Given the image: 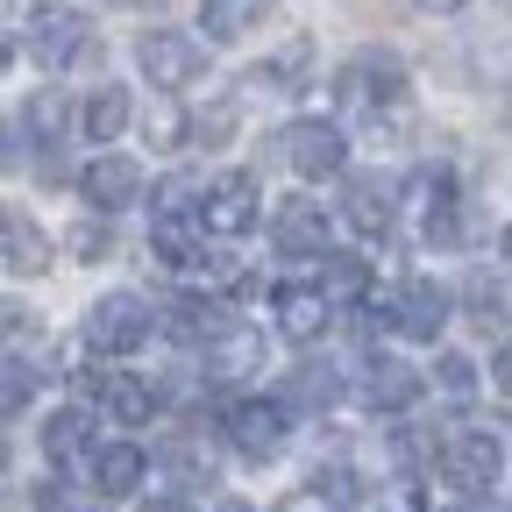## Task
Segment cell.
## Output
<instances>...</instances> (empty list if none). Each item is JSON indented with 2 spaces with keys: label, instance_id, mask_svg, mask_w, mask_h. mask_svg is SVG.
I'll return each instance as SVG.
<instances>
[{
  "label": "cell",
  "instance_id": "1f68e13d",
  "mask_svg": "<svg viewBox=\"0 0 512 512\" xmlns=\"http://www.w3.org/2000/svg\"><path fill=\"white\" fill-rule=\"evenodd\" d=\"M235 121H242V100H214V114H200V143L221 150V143L235 136Z\"/></svg>",
  "mask_w": 512,
  "mask_h": 512
},
{
  "label": "cell",
  "instance_id": "6da1fadb",
  "mask_svg": "<svg viewBox=\"0 0 512 512\" xmlns=\"http://www.w3.org/2000/svg\"><path fill=\"white\" fill-rule=\"evenodd\" d=\"M363 313L377 320V328H392L406 342H441L448 328V313H456V299H448L441 278H392V285H377L363 299Z\"/></svg>",
  "mask_w": 512,
  "mask_h": 512
},
{
  "label": "cell",
  "instance_id": "4fadbf2b",
  "mask_svg": "<svg viewBox=\"0 0 512 512\" xmlns=\"http://www.w3.org/2000/svg\"><path fill=\"white\" fill-rule=\"evenodd\" d=\"M79 200H86V214H128L143 200V164L136 157H114V150H100V157H86V171H79Z\"/></svg>",
  "mask_w": 512,
  "mask_h": 512
},
{
  "label": "cell",
  "instance_id": "7402d4cb",
  "mask_svg": "<svg viewBox=\"0 0 512 512\" xmlns=\"http://www.w3.org/2000/svg\"><path fill=\"white\" fill-rule=\"evenodd\" d=\"M313 285L328 292V299H370L377 292V278H370V256H356V249H328L320 256V271H313Z\"/></svg>",
  "mask_w": 512,
  "mask_h": 512
},
{
  "label": "cell",
  "instance_id": "8d00e7d4",
  "mask_svg": "<svg viewBox=\"0 0 512 512\" xmlns=\"http://www.w3.org/2000/svg\"><path fill=\"white\" fill-rule=\"evenodd\" d=\"M448 512H505V505H491V498H456Z\"/></svg>",
  "mask_w": 512,
  "mask_h": 512
},
{
  "label": "cell",
  "instance_id": "3957f363",
  "mask_svg": "<svg viewBox=\"0 0 512 512\" xmlns=\"http://www.w3.org/2000/svg\"><path fill=\"white\" fill-rule=\"evenodd\" d=\"M29 50L43 72H86V64H100V36L79 8H36L29 15Z\"/></svg>",
  "mask_w": 512,
  "mask_h": 512
},
{
  "label": "cell",
  "instance_id": "52a82bcc",
  "mask_svg": "<svg viewBox=\"0 0 512 512\" xmlns=\"http://www.w3.org/2000/svg\"><path fill=\"white\" fill-rule=\"evenodd\" d=\"M441 477L456 484L463 498H491V484L505 477V441L491 427H463L441 441Z\"/></svg>",
  "mask_w": 512,
  "mask_h": 512
},
{
  "label": "cell",
  "instance_id": "8fae6325",
  "mask_svg": "<svg viewBox=\"0 0 512 512\" xmlns=\"http://www.w3.org/2000/svg\"><path fill=\"white\" fill-rule=\"evenodd\" d=\"M100 420H93V406L86 399H72V406H50L43 413V427H36V448H43V463L50 470H93V456H100Z\"/></svg>",
  "mask_w": 512,
  "mask_h": 512
},
{
  "label": "cell",
  "instance_id": "e0dca14e",
  "mask_svg": "<svg viewBox=\"0 0 512 512\" xmlns=\"http://www.w3.org/2000/svg\"><path fill=\"white\" fill-rule=\"evenodd\" d=\"M93 491L100 498H136L150 484V448L143 441H100V456H93Z\"/></svg>",
  "mask_w": 512,
  "mask_h": 512
},
{
  "label": "cell",
  "instance_id": "44dd1931",
  "mask_svg": "<svg viewBox=\"0 0 512 512\" xmlns=\"http://www.w3.org/2000/svg\"><path fill=\"white\" fill-rule=\"evenodd\" d=\"M128 121H136V100H128V86H93V93L79 100V136L100 143V150L128 136Z\"/></svg>",
  "mask_w": 512,
  "mask_h": 512
},
{
  "label": "cell",
  "instance_id": "2e32d148",
  "mask_svg": "<svg viewBox=\"0 0 512 512\" xmlns=\"http://www.w3.org/2000/svg\"><path fill=\"white\" fill-rule=\"evenodd\" d=\"M50 235L36 228V214L22 207H0V271H15V278H43L50 271Z\"/></svg>",
  "mask_w": 512,
  "mask_h": 512
},
{
  "label": "cell",
  "instance_id": "e575fe53",
  "mask_svg": "<svg viewBox=\"0 0 512 512\" xmlns=\"http://www.w3.org/2000/svg\"><path fill=\"white\" fill-rule=\"evenodd\" d=\"M143 512H200L185 491H157V498H143Z\"/></svg>",
  "mask_w": 512,
  "mask_h": 512
},
{
  "label": "cell",
  "instance_id": "cb8c5ba5",
  "mask_svg": "<svg viewBox=\"0 0 512 512\" xmlns=\"http://www.w3.org/2000/svg\"><path fill=\"white\" fill-rule=\"evenodd\" d=\"M335 399H342V370H335V363H299V370H292V392H285V406L328 413Z\"/></svg>",
  "mask_w": 512,
  "mask_h": 512
},
{
  "label": "cell",
  "instance_id": "ab89813d",
  "mask_svg": "<svg viewBox=\"0 0 512 512\" xmlns=\"http://www.w3.org/2000/svg\"><path fill=\"white\" fill-rule=\"evenodd\" d=\"M214 512H256V505H249V498H221Z\"/></svg>",
  "mask_w": 512,
  "mask_h": 512
},
{
  "label": "cell",
  "instance_id": "f1b7e54d",
  "mask_svg": "<svg viewBox=\"0 0 512 512\" xmlns=\"http://www.w3.org/2000/svg\"><path fill=\"white\" fill-rule=\"evenodd\" d=\"M463 313L491 335L498 320H505V292H498V278H470V285H463Z\"/></svg>",
  "mask_w": 512,
  "mask_h": 512
},
{
  "label": "cell",
  "instance_id": "9a60e30c",
  "mask_svg": "<svg viewBox=\"0 0 512 512\" xmlns=\"http://www.w3.org/2000/svg\"><path fill=\"white\" fill-rule=\"evenodd\" d=\"M271 320H278L285 342H320V335H328V320H335V299L320 285H278L271 292Z\"/></svg>",
  "mask_w": 512,
  "mask_h": 512
},
{
  "label": "cell",
  "instance_id": "ac0fdd59",
  "mask_svg": "<svg viewBox=\"0 0 512 512\" xmlns=\"http://www.w3.org/2000/svg\"><path fill=\"white\" fill-rule=\"evenodd\" d=\"M200 356H207V377L214 384H249L256 370H264V328H242V320H235V328L214 335Z\"/></svg>",
  "mask_w": 512,
  "mask_h": 512
},
{
  "label": "cell",
  "instance_id": "f35d334b",
  "mask_svg": "<svg viewBox=\"0 0 512 512\" xmlns=\"http://www.w3.org/2000/svg\"><path fill=\"white\" fill-rule=\"evenodd\" d=\"M8 64H15V36H8V29H0V72H8Z\"/></svg>",
  "mask_w": 512,
  "mask_h": 512
},
{
  "label": "cell",
  "instance_id": "d6986e66",
  "mask_svg": "<svg viewBox=\"0 0 512 512\" xmlns=\"http://www.w3.org/2000/svg\"><path fill=\"white\" fill-rule=\"evenodd\" d=\"M342 214H349V228H356V235H384V228H392V214H399V185H392V178L356 171V178H349V192H342Z\"/></svg>",
  "mask_w": 512,
  "mask_h": 512
},
{
  "label": "cell",
  "instance_id": "d6a6232c",
  "mask_svg": "<svg viewBox=\"0 0 512 512\" xmlns=\"http://www.w3.org/2000/svg\"><path fill=\"white\" fill-rule=\"evenodd\" d=\"M36 512H93V505H79L72 484H57V477H50V484H36Z\"/></svg>",
  "mask_w": 512,
  "mask_h": 512
},
{
  "label": "cell",
  "instance_id": "7a4b0ae2",
  "mask_svg": "<svg viewBox=\"0 0 512 512\" xmlns=\"http://www.w3.org/2000/svg\"><path fill=\"white\" fill-rule=\"evenodd\" d=\"M79 335L93 356H136L150 335H157V306L143 292H100L79 320Z\"/></svg>",
  "mask_w": 512,
  "mask_h": 512
},
{
  "label": "cell",
  "instance_id": "ffe728a7",
  "mask_svg": "<svg viewBox=\"0 0 512 512\" xmlns=\"http://www.w3.org/2000/svg\"><path fill=\"white\" fill-rule=\"evenodd\" d=\"M157 328H164L171 342L207 349L214 335H228V328H235V320L221 313V299H171V306H157Z\"/></svg>",
  "mask_w": 512,
  "mask_h": 512
},
{
  "label": "cell",
  "instance_id": "83f0119b",
  "mask_svg": "<svg viewBox=\"0 0 512 512\" xmlns=\"http://www.w3.org/2000/svg\"><path fill=\"white\" fill-rule=\"evenodd\" d=\"M434 384H441V399H477V363L463 349H441L434 356Z\"/></svg>",
  "mask_w": 512,
  "mask_h": 512
},
{
  "label": "cell",
  "instance_id": "30bf717a",
  "mask_svg": "<svg viewBox=\"0 0 512 512\" xmlns=\"http://www.w3.org/2000/svg\"><path fill=\"white\" fill-rule=\"evenodd\" d=\"M420 392H427V377L406 363V356H392V349H370L363 363H356V399L370 406V413H413L420 406Z\"/></svg>",
  "mask_w": 512,
  "mask_h": 512
},
{
  "label": "cell",
  "instance_id": "8992f818",
  "mask_svg": "<svg viewBox=\"0 0 512 512\" xmlns=\"http://www.w3.org/2000/svg\"><path fill=\"white\" fill-rule=\"evenodd\" d=\"M285 434H292V406L285 399H235L221 413V441L235 448L242 463H271L285 448Z\"/></svg>",
  "mask_w": 512,
  "mask_h": 512
},
{
  "label": "cell",
  "instance_id": "5bb4252c",
  "mask_svg": "<svg viewBox=\"0 0 512 512\" xmlns=\"http://www.w3.org/2000/svg\"><path fill=\"white\" fill-rule=\"evenodd\" d=\"M328 235H335V214L320 207V200H306V192L271 207V242H278V256H313V264H320V256H328Z\"/></svg>",
  "mask_w": 512,
  "mask_h": 512
},
{
  "label": "cell",
  "instance_id": "9c48e42d",
  "mask_svg": "<svg viewBox=\"0 0 512 512\" xmlns=\"http://www.w3.org/2000/svg\"><path fill=\"white\" fill-rule=\"evenodd\" d=\"M335 93H342L349 107H363L370 121H377V114H406V64H399V57L363 50V57H349V64H342Z\"/></svg>",
  "mask_w": 512,
  "mask_h": 512
},
{
  "label": "cell",
  "instance_id": "74e56055",
  "mask_svg": "<svg viewBox=\"0 0 512 512\" xmlns=\"http://www.w3.org/2000/svg\"><path fill=\"white\" fill-rule=\"evenodd\" d=\"M427 15H456V8H470V0H420Z\"/></svg>",
  "mask_w": 512,
  "mask_h": 512
},
{
  "label": "cell",
  "instance_id": "7c38bea8",
  "mask_svg": "<svg viewBox=\"0 0 512 512\" xmlns=\"http://www.w3.org/2000/svg\"><path fill=\"white\" fill-rule=\"evenodd\" d=\"M256 221H264V185H256L249 171L207 178V235L214 242H242Z\"/></svg>",
  "mask_w": 512,
  "mask_h": 512
},
{
  "label": "cell",
  "instance_id": "f546056e",
  "mask_svg": "<svg viewBox=\"0 0 512 512\" xmlns=\"http://www.w3.org/2000/svg\"><path fill=\"white\" fill-rule=\"evenodd\" d=\"M64 249H72L79 264H93V256H107V249H114V228H107V214H86V221H72V235H64Z\"/></svg>",
  "mask_w": 512,
  "mask_h": 512
},
{
  "label": "cell",
  "instance_id": "60d3db41",
  "mask_svg": "<svg viewBox=\"0 0 512 512\" xmlns=\"http://www.w3.org/2000/svg\"><path fill=\"white\" fill-rule=\"evenodd\" d=\"M498 256H505V264H512V228H505V235H498Z\"/></svg>",
  "mask_w": 512,
  "mask_h": 512
},
{
  "label": "cell",
  "instance_id": "4316f807",
  "mask_svg": "<svg viewBox=\"0 0 512 512\" xmlns=\"http://www.w3.org/2000/svg\"><path fill=\"white\" fill-rule=\"evenodd\" d=\"M64 121H72V107H64V93H57V86H43V93H36V100L22 107V128H29V136H36L43 150H50V143L64 136Z\"/></svg>",
  "mask_w": 512,
  "mask_h": 512
},
{
  "label": "cell",
  "instance_id": "484cf974",
  "mask_svg": "<svg viewBox=\"0 0 512 512\" xmlns=\"http://www.w3.org/2000/svg\"><path fill=\"white\" fill-rule=\"evenodd\" d=\"M143 136H150V150H157V157H171V150H185V136H200V121H185V107H178V100H150Z\"/></svg>",
  "mask_w": 512,
  "mask_h": 512
},
{
  "label": "cell",
  "instance_id": "5b68a950",
  "mask_svg": "<svg viewBox=\"0 0 512 512\" xmlns=\"http://www.w3.org/2000/svg\"><path fill=\"white\" fill-rule=\"evenodd\" d=\"M136 72H143L157 93H185L192 79L207 72V43L185 36V29H143V36H136Z\"/></svg>",
  "mask_w": 512,
  "mask_h": 512
},
{
  "label": "cell",
  "instance_id": "277c9868",
  "mask_svg": "<svg viewBox=\"0 0 512 512\" xmlns=\"http://www.w3.org/2000/svg\"><path fill=\"white\" fill-rule=\"evenodd\" d=\"M278 157H285L306 185H328V178H342V171H349V136H342V121L299 114V121H285Z\"/></svg>",
  "mask_w": 512,
  "mask_h": 512
},
{
  "label": "cell",
  "instance_id": "d590c367",
  "mask_svg": "<svg viewBox=\"0 0 512 512\" xmlns=\"http://www.w3.org/2000/svg\"><path fill=\"white\" fill-rule=\"evenodd\" d=\"M491 377H498V392H512V342L498 349V363H491Z\"/></svg>",
  "mask_w": 512,
  "mask_h": 512
},
{
  "label": "cell",
  "instance_id": "d4e9b609",
  "mask_svg": "<svg viewBox=\"0 0 512 512\" xmlns=\"http://www.w3.org/2000/svg\"><path fill=\"white\" fill-rule=\"evenodd\" d=\"M313 512H356V498H363V484H356V470L349 463H328V470H313V484L299 491Z\"/></svg>",
  "mask_w": 512,
  "mask_h": 512
},
{
  "label": "cell",
  "instance_id": "ba28073f",
  "mask_svg": "<svg viewBox=\"0 0 512 512\" xmlns=\"http://www.w3.org/2000/svg\"><path fill=\"white\" fill-rule=\"evenodd\" d=\"M79 399L100 406V413L121 420V427H150V420L164 413V392H157L150 377H136V370H86V377H79Z\"/></svg>",
  "mask_w": 512,
  "mask_h": 512
},
{
  "label": "cell",
  "instance_id": "603a6c76",
  "mask_svg": "<svg viewBox=\"0 0 512 512\" xmlns=\"http://www.w3.org/2000/svg\"><path fill=\"white\" fill-rule=\"evenodd\" d=\"M278 8V0H200V29H207V43H235V36H249L256 22H264Z\"/></svg>",
  "mask_w": 512,
  "mask_h": 512
},
{
  "label": "cell",
  "instance_id": "836d02e7",
  "mask_svg": "<svg viewBox=\"0 0 512 512\" xmlns=\"http://www.w3.org/2000/svg\"><path fill=\"white\" fill-rule=\"evenodd\" d=\"M29 306H0V349H15V342H29Z\"/></svg>",
  "mask_w": 512,
  "mask_h": 512
},
{
  "label": "cell",
  "instance_id": "4dcf8cb0",
  "mask_svg": "<svg viewBox=\"0 0 512 512\" xmlns=\"http://www.w3.org/2000/svg\"><path fill=\"white\" fill-rule=\"evenodd\" d=\"M377 512H434V505H427L420 477H392V484H377Z\"/></svg>",
  "mask_w": 512,
  "mask_h": 512
}]
</instances>
